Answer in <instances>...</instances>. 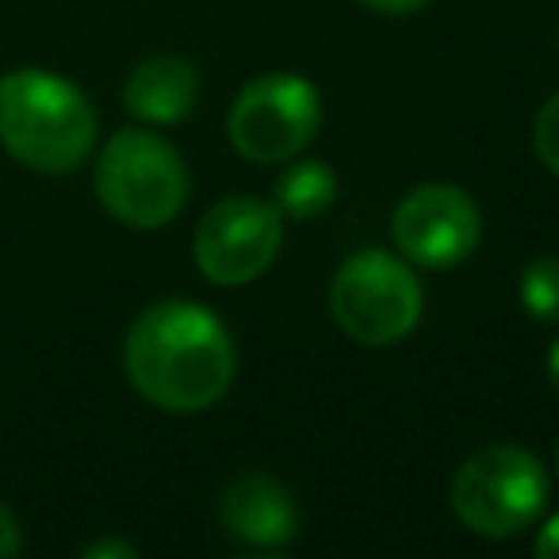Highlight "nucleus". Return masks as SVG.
Returning a JSON list of instances; mask_svg holds the SVG:
<instances>
[{"label":"nucleus","instance_id":"6","mask_svg":"<svg viewBox=\"0 0 559 559\" xmlns=\"http://www.w3.org/2000/svg\"><path fill=\"white\" fill-rule=\"evenodd\" d=\"M322 127V96L296 73H264L238 93L226 119L234 150L253 165H280L304 154Z\"/></svg>","mask_w":559,"mask_h":559},{"label":"nucleus","instance_id":"2","mask_svg":"<svg viewBox=\"0 0 559 559\" xmlns=\"http://www.w3.org/2000/svg\"><path fill=\"white\" fill-rule=\"evenodd\" d=\"M0 142L35 173H73L96 146V111L55 73L12 70L0 78Z\"/></svg>","mask_w":559,"mask_h":559},{"label":"nucleus","instance_id":"15","mask_svg":"<svg viewBox=\"0 0 559 559\" xmlns=\"http://www.w3.org/2000/svg\"><path fill=\"white\" fill-rule=\"evenodd\" d=\"M536 556H540V559H559V513L540 528V536H536Z\"/></svg>","mask_w":559,"mask_h":559},{"label":"nucleus","instance_id":"13","mask_svg":"<svg viewBox=\"0 0 559 559\" xmlns=\"http://www.w3.org/2000/svg\"><path fill=\"white\" fill-rule=\"evenodd\" d=\"M533 146H536V154H540V162L548 165L551 173H559V93L551 96L540 108V116H536Z\"/></svg>","mask_w":559,"mask_h":559},{"label":"nucleus","instance_id":"14","mask_svg":"<svg viewBox=\"0 0 559 559\" xmlns=\"http://www.w3.org/2000/svg\"><path fill=\"white\" fill-rule=\"evenodd\" d=\"M20 548H24V536H20V521L12 518L9 506L0 502V559L20 556Z\"/></svg>","mask_w":559,"mask_h":559},{"label":"nucleus","instance_id":"7","mask_svg":"<svg viewBox=\"0 0 559 559\" xmlns=\"http://www.w3.org/2000/svg\"><path fill=\"white\" fill-rule=\"evenodd\" d=\"M280 241H284V215L276 203H264L257 195H230L200 218L192 253L211 284L241 288L276 261Z\"/></svg>","mask_w":559,"mask_h":559},{"label":"nucleus","instance_id":"1","mask_svg":"<svg viewBox=\"0 0 559 559\" xmlns=\"http://www.w3.org/2000/svg\"><path fill=\"white\" fill-rule=\"evenodd\" d=\"M127 380L169 414H200L234 383V342L200 304L169 299L139 314L123 349Z\"/></svg>","mask_w":559,"mask_h":559},{"label":"nucleus","instance_id":"8","mask_svg":"<svg viewBox=\"0 0 559 559\" xmlns=\"http://www.w3.org/2000/svg\"><path fill=\"white\" fill-rule=\"evenodd\" d=\"M479 207L456 185L414 188L391 218V234L406 261L421 269H452L479 246Z\"/></svg>","mask_w":559,"mask_h":559},{"label":"nucleus","instance_id":"19","mask_svg":"<svg viewBox=\"0 0 559 559\" xmlns=\"http://www.w3.org/2000/svg\"><path fill=\"white\" fill-rule=\"evenodd\" d=\"M556 472H559V449H556Z\"/></svg>","mask_w":559,"mask_h":559},{"label":"nucleus","instance_id":"10","mask_svg":"<svg viewBox=\"0 0 559 559\" xmlns=\"http://www.w3.org/2000/svg\"><path fill=\"white\" fill-rule=\"evenodd\" d=\"M200 78L185 58H146L131 70L123 85V108L142 123H180L192 116Z\"/></svg>","mask_w":559,"mask_h":559},{"label":"nucleus","instance_id":"5","mask_svg":"<svg viewBox=\"0 0 559 559\" xmlns=\"http://www.w3.org/2000/svg\"><path fill=\"white\" fill-rule=\"evenodd\" d=\"M334 322L357 345H395L421 319V284L399 257L365 249L330 284Z\"/></svg>","mask_w":559,"mask_h":559},{"label":"nucleus","instance_id":"9","mask_svg":"<svg viewBox=\"0 0 559 559\" xmlns=\"http://www.w3.org/2000/svg\"><path fill=\"white\" fill-rule=\"evenodd\" d=\"M218 518L234 540L253 544V548H280L299 533V513L288 487L261 472L241 475L226 487Z\"/></svg>","mask_w":559,"mask_h":559},{"label":"nucleus","instance_id":"16","mask_svg":"<svg viewBox=\"0 0 559 559\" xmlns=\"http://www.w3.org/2000/svg\"><path fill=\"white\" fill-rule=\"evenodd\" d=\"M360 4H368L376 12H388V16H406V12L426 9L429 0H360Z\"/></svg>","mask_w":559,"mask_h":559},{"label":"nucleus","instance_id":"3","mask_svg":"<svg viewBox=\"0 0 559 559\" xmlns=\"http://www.w3.org/2000/svg\"><path fill=\"white\" fill-rule=\"evenodd\" d=\"M188 165L173 142L154 131H119L96 162V195L104 211L134 230L173 223L188 200Z\"/></svg>","mask_w":559,"mask_h":559},{"label":"nucleus","instance_id":"11","mask_svg":"<svg viewBox=\"0 0 559 559\" xmlns=\"http://www.w3.org/2000/svg\"><path fill=\"white\" fill-rule=\"evenodd\" d=\"M337 200V177L326 162H296L276 177V207L280 215L296 218V223H311V218L326 215Z\"/></svg>","mask_w":559,"mask_h":559},{"label":"nucleus","instance_id":"12","mask_svg":"<svg viewBox=\"0 0 559 559\" xmlns=\"http://www.w3.org/2000/svg\"><path fill=\"white\" fill-rule=\"evenodd\" d=\"M521 307L536 322H559V257H536L521 272Z\"/></svg>","mask_w":559,"mask_h":559},{"label":"nucleus","instance_id":"17","mask_svg":"<svg viewBox=\"0 0 559 559\" xmlns=\"http://www.w3.org/2000/svg\"><path fill=\"white\" fill-rule=\"evenodd\" d=\"M85 556L88 559H96V556H123V559H131L134 548H131V544H123V540H96V544H88V548H85Z\"/></svg>","mask_w":559,"mask_h":559},{"label":"nucleus","instance_id":"18","mask_svg":"<svg viewBox=\"0 0 559 559\" xmlns=\"http://www.w3.org/2000/svg\"><path fill=\"white\" fill-rule=\"evenodd\" d=\"M548 383H551V391L559 395V342L551 345V353H548Z\"/></svg>","mask_w":559,"mask_h":559},{"label":"nucleus","instance_id":"4","mask_svg":"<svg viewBox=\"0 0 559 559\" xmlns=\"http://www.w3.org/2000/svg\"><path fill=\"white\" fill-rule=\"evenodd\" d=\"M548 506V475L521 444H487L452 479V510L472 533L502 540L533 525Z\"/></svg>","mask_w":559,"mask_h":559}]
</instances>
